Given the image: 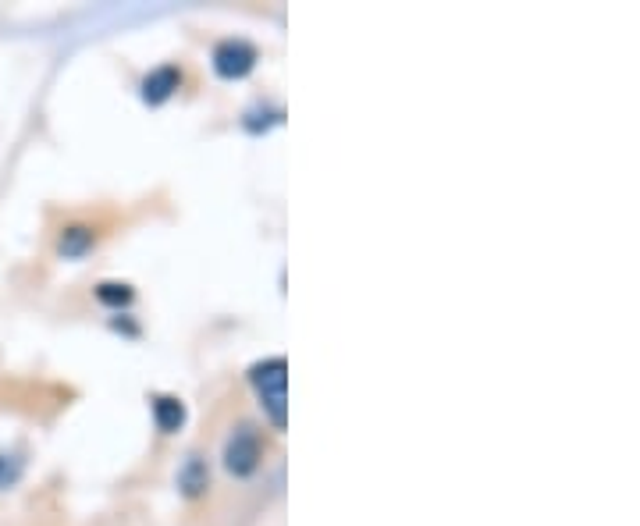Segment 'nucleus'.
I'll return each mask as SVG.
<instances>
[{
  "label": "nucleus",
  "mask_w": 640,
  "mask_h": 526,
  "mask_svg": "<svg viewBox=\"0 0 640 526\" xmlns=\"http://www.w3.org/2000/svg\"><path fill=\"white\" fill-rule=\"evenodd\" d=\"M249 381H253L256 395H260L264 413L271 416L274 431H285V416H288V367H285V359L274 356V359H264V363H256V367L249 370Z\"/></svg>",
  "instance_id": "obj_1"
},
{
  "label": "nucleus",
  "mask_w": 640,
  "mask_h": 526,
  "mask_svg": "<svg viewBox=\"0 0 640 526\" xmlns=\"http://www.w3.org/2000/svg\"><path fill=\"white\" fill-rule=\"evenodd\" d=\"M260 455H264L260 438H256L249 427H239V431L228 438V448H224V466H228L235 477H249V473L260 466Z\"/></svg>",
  "instance_id": "obj_2"
},
{
  "label": "nucleus",
  "mask_w": 640,
  "mask_h": 526,
  "mask_svg": "<svg viewBox=\"0 0 640 526\" xmlns=\"http://www.w3.org/2000/svg\"><path fill=\"white\" fill-rule=\"evenodd\" d=\"M256 64V50L246 40H224L214 50V68L221 79H246Z\"/></svg>",
  "instance_id": "obj_3"
},
{
  "label": "nucleus",
  "mask_w": 640,
  "mask_h": 526,
  "mask_svg": "<svg viewBox=\"0 0 640 526\" xmlns=\"http://www.w3.org/2000/svg\"><path fill=\"white\" fill-rule=\"evenodd\" d=\"M182 86V72L178 68H157V72H150L146 75V82H143V100L146 104H164L175 89Z\"/></svg>",
  "instance_id": "obj_4"
},
{
  "label": "nucleus",
  "mask_w": 640,
  "mask_h": 526,
  "mask_svg": "<svg viewBox=\"0 0 640 526\" xmlns=\"http://www.w3.org/2000/svg\"><path fill=\"white\" fill-rule=\"evenodd\" d=\"M153 420H157V427L164 434L178 431L185 423V406L178 399H168V395H160V399H153Z\"/></svg>",
  "instance_id": "obj_5"
},
{
  "label": "nucleus",
  "mask_w": 640,
  "mask_h": 526,
  "mask_svg": "<svg viewBox=\"0 0 640 526\" xmlns=\"http://www.w3.org/2000/svg\"><path fill=\"white\" fill-rule=\"evenodd\" d=\"M89 242H93V235H89L86 228H68V232L61 235V253L64 256H79Z\"/></svg>",
  "instance_id": "obj_6"
},
{
  "label": "nucleus",
  "mask_w": 640,
  "mask_h": 526,
  "mask_svg": "<svg viewBox=\"0 0 640 526\" xmlns=\"http://www.w3.org/2000/svg\"><path fill=\"white\" fill-rule=\"evenodd\" d=\"M182 484H185V491L189 495H196L200 487H207V470H203V463L200 459H192L189 466H185V473H182Z\"/></svg>",
  "instance_id": "obj_7"
},
{
  "label": "nucleus",
  "mask_w": 640,
  "mask_h": 526,
  "mask_svg": "<svg viewBox=\"0 0 640 526\" xmlns=\"http://www.w3.org/2000/svg\"><path fill=\"white\" fill-rule=\"evenodd\" d=\"M100 299H104V303H111V306H118V303H128V299H132V292H128V285H121V292H111V285H100Z\"/></svg>",
  "instance_id": "obj_8"
}]
</instances>
